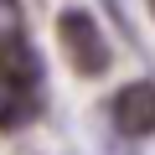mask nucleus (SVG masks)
Masks as SVG:
<instances>
[{
  "mask_svg": "<svg viewBox=\"0 0 155 155\" xmlns=\"http://www.w3.org/2000/svg\"><path fill=\"white\" fill-rule=\"evenodd\" d=\"M57 41H62V52H67V62H72V72H83V78H98L104 67H109V41H104V31H98V21L88 16V11H62L57 16Z\"/></svg>",
  "mask_w": 155,
  "mask_h": 155,
  "instance_id": "obj_1",
  "label": "nucleus"
},
{
  "mask_svg": "<svg viewBox=\"0 0 155 155\" xmlns=\"http://www.w3.org/2000/svg\"><path fill=\"white\" fill-rule=\"evenodd\" d=\"M0 88H5L11 98H26L31 109L41 98V57L31 52V41L21 31L0 36Z\"/></svg>",
  "mask_w": 155,
  "mask_h": 155,
  "instance_id": "obj_2",
  "label": "nucleus"
},
{
  "mask_svg": "<svg viewBox=\"0 0 155 155\" xmlns=\"http://www.w3.org/2000/svg\"><path fill=\"white\" fill-rule=\"evenodd\" d=\"M114 124H119V134H129V140L155 134V83H129V88H119V93H114Z\"/></svg>",
  "mask_w": 155,
  "mask_h": 155,
  "instance_id": "obj_3",
  "label": "nucleus"
},
{
  "mask_svg": "<svg viewBox=\"0 0 155 155\" xmlns=\"http://www.w3.org/2000/svg\"><path fill=\"white\" fill-rule=\"evenodd\" d=\"M145 5H150V16H155V0H145Z\"/></svg>",
  "mask_w": 155,
  "mask_h": 155,
  "instance_id": "obj_4",
  "label": "nucleus"
}]
</instances>
